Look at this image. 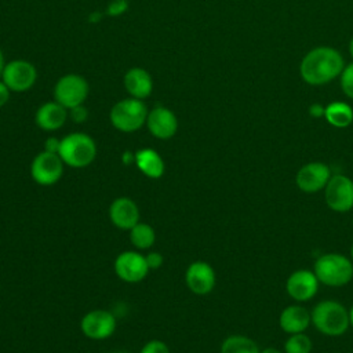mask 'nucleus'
Masks as SVG:
<instances>
[{
    "label": "nucleus",
    "instance_id": "f257e3e1",
    "mask_svg": "<svg viewBox=\"0 0 353 353\" xmlns=\"http://www.w3.org/2000/svg\"><path fill=\"white\" fill-rule=\"evenodd\" d=\"M345 68L341 52L328 46H320L310 50L302 59L299 72L305 83L310 85H323L339 77Z\"/></svg>",
    "mask_w": 353,
    "mask_h": 353
},
{
    "label": "nucleus",
    "instance_id": "f03ea898",
    "mask_svg": "<svg viewBox=\"0 0 353 353\" xmlns=\"http://www.w3.org/2000/svg\"><path fill=\"white\" fill-rule=\"evenodd\" d=\"M310 319L316 330L328 336H339L350 325L349 312L342 303L331 299L317 303L310 313Z\"/></svg>",
    "mask_w": 353,
    "mask_h": 353
},
{
    "label": "nucleus",
    "instance_id": "7ed1b4c3",
    "mask_svg": "<svg viewBox=\"0 0 353 353\" xmlns=\"http://www.w3.org/2000/svg\"><path fill=\"white\" fill-rule=\"evenodd\" d=\"M314 274L319 283L330 287L347 284L353 277V263L341 254H324L314 262Z\"/></svg>",
    "mask_w": 353,
    "mask_h": 353
},
{
    "label": "nucleus",
    "instance_id": "20e7f679",
    "mask_svg": "<svg viewBox=\"0 0 353 353\" xmlns=\"http://www.w3.org/2000/svg\"><path fill=\"white\" fill-rule=\"evenodd\" d=\"M58 154L65 164L81 168L94 161L97 146L90 135L84 132H73L61 139Z\"/></svg>",
    "mask_w": 353,
    "mask_h": 353
},
{
    "label": "nucleus",
    "instance_id": "39448f33",
    "mask_svg": "<svg viewBox=\"0 0 353 353\" xmlns=\"http://www.w3.org/2000/svg\"><path fill=\"white\" fill-rule=\"evenodd\" d=\"M148 108L142 99L125 98L113 105L110 109L112 125L123 132H134L139 130L148 119Z\"/></svg>",
    "mask_w": 353,
    "mask_h": 353
},
{
    "label": "nucleus",
    "instance_id": "423d86ee",
    "mask_svg": "<svg viewBox=\"0 0 353 353\" xmlns=\"http://www.w3.org/2000/svg\"><path fill=\"white\" fill-rule=\"evenodd\" d=\"M88 95L87 80L76 73L62 76L54 87V98L66 109L83 105Z\"/></svg>",
    "mask_w": 353,
    "mask_h": 353
},
{
    "label": "nucleus",
    "instance_id": "0eeeda50",
    "mask_svg": "<svg viewBox=\"0 0 353 353\" xmlns=\"http://www.w3.org/2000/svg\"><path fill=\"white\" fill-rule=\"evenodd\" d=\"M325 203L335 212L353 208V181L342 174L332 175L325 185Z\"/></svg>",
    "mask_w": 353,
    "mask_h": 353
},
{
    "label": "nucleus",
    "instance_id": "6e6552de",
    "mask_svg": "<svg viewBox=\"0 0 353 353\" xmlns=\"http://www.w3.org/2000/svg\"><path fill=\"white\" fill-rule=\"evenodd\" d=\"M36 68L33 66V63L23 59H15L6 63L1 73V80L6 83L10 91L15 92H23L30 90L36 83Z\"/></svg>",
    "mask_w": 353,
    "mask_h": 353
},
{
    "label": "nucleus",
    "instance_id": "1a4fd4ad",
    "mask_svg": "<svg viewBox=\"0 0 353 353\" xmlns=\"http://www.w3.org/2000/svg\"><path fill=\"white\" fill-rule=\"evenodd\" d=\"M63 164L65 163L62 161L58 153H51L44 150L39 153L32 161V167H30L32 178L39 185H43V186L54 185L62 176Z\"/></svg>",
    "mask_w": 353,
    "mask_h": 353
},
{
    "label": "nucleus",
    "instance_id": "9d476101",
    "mask_svg": "<svg viewBox=\"0 0 353 353\" xmlns=\"http://www.w3.org/2000/svg\"><path fill=\"white\" fill-rule=\"evenodd\" d=\"M330 178L331 171L327 164L320 161H312L301 167V170L296 172L295 182L302 192L316 193L325 188Z\"/></svg>",
    "mask_w": 353,
    "mask_h": 353
},
{
    "label": "nucleus",
    "instance_id": "9b49d317",
    "mask_svg": "<svg viewBox=\"0 0 353 353\" xmlns=\"http://www.w3.org/2000/svg\"><path fill=\"white\" fill-rule=\"evenodd\" d=\"M114 272L127 283H138L146 277L149 266L143 255L135 251H125L116 258Z\"/></svg>",
    "mask_w": 353,
    "mask_h": 353
},
{
    "label": "nucleus",
    "instance_id": "f8f14e48",
    "mask_svg": "<svg viewBox=\"0 0 353 353\" xmlns=\"http://www.w3.org/2000/svg\"><path fill=\"white\" fill-rule=\"evenodd\" d=\"M116 330V319L108 310H91L81 319V331L90 339H106Z\"/></svg>",
    "mask_w": 353,
    "mask_h": 353
},
{
    "label": "nucleus",
    "instance_id": "ddd939ff",
    "mask_svg": "<svg viewBox=\"0 0 353 353\" xmlns=\"http://www.w3.org/2000/svg\"><path fill=\"white\" fill-rule=\"evenodd\" d=\"M319 288V280L314 272L307 269H299L290 274L285 283L287 294L296 302H305L312 299Z\"/></svg>",
    "mask_w": 353,
    "mask_h": 353
},
{
    "label": "nucleus",
    "instance_id": "4468645a",
    "mask_svg": "<svg viewBox=\"0 0 353 353\" xmlns=\"http://www.w3.org/2000/svg\"><path fill=\"white\" fill-rule=\"evenodd\" d=\"M185 280L193 294L207 295L215 285V272L207 262L196 261L186 269Z\"/></svg>",
    "mask_w": 353,
    "mask_h": 353
},
{
    "label": "nucleus",
    "instance_id": "2eb2a0df",
    "mask_svg": "<svg viewBox=\"0 0 353 353\" xmlns=\"http://www.w3.org/2000/svg\"><path fill=\"white\" fill-rule=\"evenodd\" d=\"M146 125L150 134L159 139H168L178 130V120L172 110L165 106H156L148 113Z\"/></svg>",
    "mask_w": 353,
    "mask_h": 353
},
{
    "label": "nucleus",
    "instance_id": "dca6fc26",
    "mask_svg": "<svg viewBox=\"0 0 353 353\" xmlns=\"http://www.w3.org/2000/svg\"><path fill=\"white\" fill-rule=\"evenodd\" d=\"M109 216L116 228L130 230L139 222V210L131 199L119 197L110 204Z\"/></svg>",
    "mask_w": 353,
    "mask_h": 353
},
{
    "label": "nucleus",
    "instance_id": "f3484780",
    "mask_svg": "<svg viewBox=\"0 0 353 353\" xmlns=\"http://www.w3.org/2000/svg\"><path fill=\"white\" fill-rule=\"evenodd\" d=\"M68 113L66 108H63L57 101L43 103L34 116L36 124L44 131H55L61 128L66 121Z\"/></svg>",
    "mask_w": 353,
    "mask_h": 353
},
{
    "label": "nucleus",
    "instance_id": "a211bd4d",
    "mask_svg": "<svg viewBox=\"0 0 353 353\" xmlns=\"http://www.w3.org/2000/svg\"><path fill=\"white\" fill-rule=\"evenodd\" d=\"M124 87L132 98L145 99L153 90L152 76L143 68H131L124 76Z\"/></svg>",
    "mask_w": 353,
    "mask_h": 353
},
{
    "label": "nucleus",
    "instance_id": "6ab92c4d",
    "mask_svg": "<svg viewBox=\"0 0 353 353\" xmlns=\"http://www.w3.org/2000/svg\"><path fill=\"white\" fill-rule=\"evenodd\" d=\"M310 321V313L299 305L287 306L285 309H283L279 319L281 330L290 335L303 332L309 327Z\"/></svg>",
    "mask_w": 353,
    "mask_h": 353
},
{
    "label": "nucleus",
    "instance_id": "aec40b11",
    "mask_svg": "<svg viewBox=\"0 0 353 353\" xmlns=\"http://www.w3.org/2000/svg\"><path fill=\"white\" fill-rule=\"evenodd\" d=\"M135 164L149 178H160L164 174V161L153 149L145 148L138 150L135 153Z\"/></svg>",
    "mask_w": 353,
    "mask_h": 353
},
{
    "label": "nucleus",
    "instance_id": "412c9836",
    "mask_svg": "<svg viewBox=\"0 0 353 353\" xmlns=\"http://www.w3.org/2000/svg\"><path fill=\"white\" fill-rule=\"evenodd\" d=\"M324 117L331 125L345 128L353 121V109L346 102H332L325 106Z\"/></svg>",
    "mask_w": 353,
    "mask_h": 353
},
{
    "label": "nucleus",
    "instance_id": "4be33fe9",
    "mask_svg": "<svg viewBox=\"0 0 353 353\" xmlns=\"http://www.w3.org/2000/svg\"><path fill=\"white\" fill-rule=\"evenodd\" d=\"M221 353H259L256 342L244 335H230L221 345Z\"/></svg>",
    "mask_w": 353,
    "mask_h": 353
},
{
    "label": "nucleus",
    "instance_id": "5701e85b",
    "mask_svg": "<svg viewBox=\"0 0 353 353\" xmlns=\"http://www.w3.org/2000/svg\"><path fill=\"white\" fill-rule=\"evenodd\" d=\"M156 239L154 230L150 225L148 223H141L138 222L132 229H130V240L134 247L146 250L153 245Z\"/></svg>",
    "mask_w": 353,
    "mask_h": 353
},
{
    "label": "nucleus",
    "instance_id": "b1692460",
    "mask_svg": "<svg viewBox=\"0 0 353 353\" xmlns=\"http://www.w3.org/2000/svg\"><path fill=\"white\" fill-rule=\"evenodd\" d=\"M285 353H310L312 341L303 332L291 334L284 342Z\"/></svg>",
    "mask_w": 353,
    "mask_h": 353
},
{
    "label": "nucleus",
    "instance_id": "393cba45",
    "mask_svg": "<svg viewBox=\"0 0 353 353\" xmlns=\"http://www.w3.org/2000/svg\"><path fill=\"white\" fill-rule=\"evenodd\" d=\"M339 77H341V87L343 94L353 99V62L343 68Z\"/></svg>",
    "mask_w": 353,
    "mask_h": 353
},
{
    "label": "nucleus",
    "instance_id": "a878e982",
    "mask_svg": "<svg viewBox=\"0 0 353 353\" xmlns=\"http://www.w3.org/2000/svg\"><path fill=\"white\" fill-rule=\"evenodd\" d=\"M128 10L127 0H112L106 8V14L109 17H119Z\"/></svg>",
    "mask_w": 353,
    "mask_h": 353
},
{
    "label": "nucleus",
    "instance_id": "bb28decb",
    "mask_svg": "<svg viewBox=\"0 0 353 353\" xmlns=\"http://www.w3.org/2000/svg\"><path fill=\"white\" fill-rule=\"evenodd\" d=\"M141 353H170V349L163 341L153 339L142 347Z\"/></svg>",
    "mask_w": 353,
    "mask_h": 353
},
{
    "label": "nucleus",
    "instance_id": "cd10ccee",
    "mask_svg": "<svg viewBox=\"0 0 353 353\" xmlns=\"http://www.w3.org/2000/svg\"><path fill=\"white\" fill-rule=\"evenodd\" d=\"M70 116H72L73 121H76V123H83V121H85L87 117H88V110H87L83 105H79V106L70 109Z\"/></svg>",
    "mask_w": 353,
    "mask_h": 353
},
{
    "label": "nucleus",
    "instance_id": "c85d7f7f",
    "mask_svg": "<svg viewBox=\"0 0 353 353\" xmlns=\"http://www.w3.org/2000/svg\"><path fill=\"white\" fill-rule=\"evenodd\" d=\"M145 259H146V263H148L149 269H157V268H160L161 263H163V255H161L160 252H156V251L149 252V254L145 256Z\"/></svg>",
    "mask_w": 353,
    "mask_h": 353
},
{
    "label": "nucleus",
    "instance_id": "c756f323",
    "mask_svg": "<svg viewBox=\"0 0 353 353\" xmlns=\"http://www.w3.org/2000/svg\"><path fill=\"white\" fill-rule=\"evenodd\" d=\"M59 145H61V139H58V138H55V137H50V138L44 142V150L51 152V153H58Z\"/></svg>",
    "mask_w": 353,
    "mask_h": 353
},
{
    "label": "nucleus",
    "instance_id": "7c9ffc66",
    "mask_svg": "<svg viewBox=\"0 0 353 353\" xmlns=\"http://www.w3.org/2000/svg\"><path fill=\"white\" fill-rule=\"evenodd\" d=\"M324 112H325V108L321 106L320 103H312L309 106V114L312 117H316V119L321 117V116H324Z\"/></svg>",
    "mask_w": 353,
    "mask_h": 353
},
{
    "label": "nucleus",
    "instance_id": "2f4dec72",
    "mask_svg": "<svg viewBox=\"0 0 353 353\" xmlns=\"http://www.w3.org/2000/svg\"><path fill=\"white\" fill-rule=\"evenodd\" d=\"M10 98V88L6 85L3 80H0V106L6 105Z\"/></svg>",
    "mask_w": 353,
    "mask_h": 353
},
{
    "label": "nucleus",
    "instance_id": "473e14b6",
    "mask_svg": "<svg viewBox=\"0 0 353 353\" xmlns=\"http://www.w3.org/2000/svg\"><path fill=\"white\" fill-rule=\"evenodd\" d=\"M123 163H124V164L135 163V154H132L131 152H124V153H123Z\"/></svg>",
    "mask_w": 353,
    "mask_h": 353
},
{
    "label": "nucleus",
    "instance_id": "72a5a7b5",
    "mask_svg": "<svg viewBox=\"0 0 353 353\" xmlns=\"http://www.w3.org/2000/svg\"><path fill=\"white\" fill-rule=\"evenodd\" d=\"M101 17H102V14L101 12H91V15H90V22H92V23H97V22H99V19H101Z\"/></svg>",
    "mask_w": 353,
    "mask_h": 353
},
{
    "label": "nucleus",
    "instance_id": "f704fd0d",
    "mask_svg": "<svg viewBox=\"0 0 353 353\" xmlns=\"http://www.w3.org/2000/svg\"><path fill=\"white\" fill-rule=\"evenodd\" d=\"M4 66H6V63H4V55H3V52H1V50H0V76H1V73H3Z\"/></svg>",
    "mask_w": 353,
    "mask_h": 353
},
{
    "label": "nucleus",
    "instance_id": "c9c22d12",
    "mask_svg": "<svg viewBox=\"0 0 353 353\" xmlns=\"http://www.w3.org/2000/svg\"><path fill=\"white\" fill-rule=\"evenodd\" d=\"M259 353H281V352L277 350V349H274V347H266L265 350H262V352H259Z\"/></svg>",
    "mask_w": 353,
    "mask_h": 353
},
{
    "label": "nucleus",
    "instance_id": "e433bc0d",
    "mask_svg": "<svg viewBox=\"0 0 353 353\" xmlns=\"http://www.w3.org/2000/svg\"><path fill=\"white\" fill-rule=\"evenodd\" d=\"M349 54H350V57L353 58V37H352L350 41H349Z\"/></svg>",
    "mask_w": 353,
    "mask_h": 353
},
{
    "label": "nucleus",
    "instance_id": "4c0bfd02",
    "mask_svg": "<svg viewBox=\"0 0 353 353\" xmlns=\"http://www.w3.org/2000/svg\"><path fill=\"white\" fill-rule=\"evenodd\" d=\"M349 321H350V325L353 327V306H352V309L349 312Z\"/></svg>",
    "mask_w": 353,
    "mask_h": 353
},
{
    "label": "nucleus",
    "instance_id": "58836bf2",
    "mask_svg": "<svg viewBox=\"0 0 353 353\" xmlns=\"http://www.w3.org/2000/svg\"><path fill=\"white\" fill-rule=\"evenodd\" d=\"M350 256H352V261H353V243H352V247H350Z\"/></svg>",
    "mask_w": 353,
    "mask_h": 353
},
{
    "label": "nucleus",
    "instance_id": "ea45409f",
    "mask_svg": "<svg viewBox=\"0 0 353 353\" xmlns=\"http://www.w3.org/2000/svg\"><path fill=\"white\" fill-rule=\"evenodd\" d=\"M114 353H127V352H114Z\"/></svg>",
    "mask_w": 353,
    "mask_h": 353
}]
</instances>
